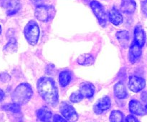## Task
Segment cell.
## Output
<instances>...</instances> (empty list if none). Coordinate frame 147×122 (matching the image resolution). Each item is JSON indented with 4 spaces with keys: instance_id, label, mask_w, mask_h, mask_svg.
I'll use <instances>...</instances> for the list:
<instances>
[{
    "instance_id": "1",
    "label": "cell",
    "mask_w": 147,
    "mask_h": 122,
    "mask_svg": "<svg viewBox=\"0 0 147 122\" xmlns=\"http://www.w3.org/2000/svg\"><path fill=\"white\" fill-rule=\"evenodd\" d=\"M37 91L49 105L55 107L58 104V91L55 82L50 77H42L37 81Z\"/></svg>"
},
{
    "instance_id": "2",
    "label": "cell",
    "mask_w": 147,
    "mask_h": 122,
    "mask_svg": "<svg viewBox=\"0 0 147 122\" xmlns=\"http://www.w3.org/2000/svg\"><path fill=\"white\" fill-rule=\"evenodd\" d=\"M33 94L32 89L31 86L27 83H22L17 86L11 94V99L13 103L19 105H24L31 99Z\"/></svg>"
},
{
    "instance_id": "3",
    "label": "cell",
    "mask_w": 147,
    "mask_h": 122,
    "mask_svg": "<svg viewBox=\"0 0 147 122\" xmlns=\"http://www.w3.org/2000/svg\"><path fill=\"white\" fill-rule=\"evenodd\" d=\"M40 30L36 21L31 20L29 21L24 29V35L27 41L32 46L37 44L40 37Z\"/></svg>"
},
{
    "instance_id": "4",
    "label": "cell",
    "mask_w": 147,
    "mask_h": 122,
    "mask_svg": "<svg viewBox=\"0 0 147 122\" xmlns=\"http://www.w3.org/2000/svg\"><path fill=\"white\" fill-rule=\"evenodd\" d=\"M55 12V9L53 6L38 5L34 10V16L39 21L47 22L53 19Z\"/></svg>"
},
{
    "instance_id": "5",
    "label": "cell",
    "mask_w": 147,
    "mask_h": 122,
    "mask_svg": "<svg viewBox=\"0 0 147 122\" xmlns=\"http://www.w3.org/2000/svg\"><path fill=\"white\" fill-rule=\"evenodd\" d=\"M91 9L93 12L94 13L95 16L97 17L98 22L102 27H105L106 25V23L108 21L107 14H106V11L104 9L103 6L100 4L99 1H96V0H93L90 2V4Z\"/></svg>"
},
{
    "instance_id": "6",
    "label": "cell",
    "mask_w": 147,
    "mask_h": 122,
    "mask_svg": "<svg viewBox=\"0 0 147 122\" xmlns=\"http://www.w3.org/2000/svg\"><path fill=\"white\" fill-rule=\"evenodd\" d=\"M60 111L66 120L69 122H76L78 119V116L73 106L67 102H63L60 105Z\"/></svg>"
},
{
    "instance_id": "7",
    "label": "cell",
    "mask_w": 147,
    "mask_h": 122,
    "mask_svg": "<svg viewBox=\"0 0 147 122\" xmlns=\"http://www.w3.org/2000/svg\"><path fill=\"white\" fill-rule=\"evenodd\" d=\"M146 86V81L144 79L137 76H131L129 77V87L133 92L137 93L142 91Z\"/></svg>"
},
{
    "instance_id": "8",
    "label": "cell",
    "mask_w": 147,
    "mask_h": 122,
    "mask_svg": "<svg viewBox=\"0 0 147 122\" xmlns=\"http://www.w3.org/2000/svg\"><path fill=\"white\" fill-rule=\"evenodd\" d=\"M111 107V99L109 97L100 99L93 107L94 112L97 114H101Z\"/></svg>"
},
{
    "instance_id": "9",
    "label": "cell",
    "mask_w": 147,
    "mask_h": 122,
    "mask_svg": "<svg viewBox=\"0 0 147 122\" xmlns=\"http://www.w3.org/2000/svg\"><path fill=\"white\" fill-rule=\"evenodd\" d=\"M134 41L141 47H143L145 44L146 34L141 25H137L135 27L134 31Z\"/></svg>"
},
{
    "instance_id": "10",
    "label": "cell",
    "mask_w": 147,
    "mask_h": 122,
    "mask_svg": "<svg viewBox=\"0 0 147 122\" xmlns=\"http://www.w3.org/2000/svg\"><path fill=\"white\" fill-rule=\"evenodd\" d=\"M142 47H141L136 43L133 41V43L131 45L130 49H129V58L131 63L134 64L136 61H138L139 59L140 58L141 55H142Z\"/></svg>"
},
{
    "instance_id": "11",
    "label": "cell",
    "mask_w": 147,
    "mask_h": 122,
    "mask_svg": "<svg viewBox=\"0 0 147 122\" xmlns=\"http://www.w3.org/2000/svg\"><path fill=\"white\" fill-rule=\"evenodd\" d=\"M4 7L7 15L12 16L20 11L21 8V3L20 0H9L6 2Z\"/></svg>"
},
{
    "instance_id": "12",
    "label": "cell",
    "mask_w": 147,
    "mask_h": 122,
    "mask_svg": "<svg viewBox=\"0 0 147 122\" xmlns=\"http://www.w3.org/2000/svg\"><path fill=\"white\" fill-rule=\"evenodd\" d=\"M129 110L131 114L136 116H144L146 114L145 107L137 100H131L130 101Z\"/></svg>"
},
{
    "instance_id": "13",
    "label": "cell",
    "mask_w": 147,
    "mask_h": 122,
    "mask_svg": "<svg viewBox=\"0 0 147 122\" xmlns=\"http://www.w3.org/2000/svg\"><path fill=\"white\" fill-rule=\"evenodd\" d=\"M79 91L81 93L83 97L91 98L95 93V87L91 83L83 82L79 87Z\"/></svg>"
},
{
    "instance_id": "14",
    "label": "cell",
    "mask_w": 147,
    "mask_h": 122,
    "mask_svg": "<svg viewBox=\"0 0 147 122\" xmlns=\"http://www.w3.org/2000/svg\"><path fill=\"white\" fill-rule=\"evenodd\" d=\"M108 17H109V21L116 26L119 25L123 22V17H122L119 10L116 9V7H113L109 11Z\"/></svg>"
},
{
    "instance_id": "15",
    "label": "cell",
    "mask_w": 147,
    "mask_h": 122,
    "mask_svg": "<svg viewBox=\"0 0 147 122\" xmlns=\"http://www.w3.org/2000/svg\"><path fill=\"white\" fill-rule=\"evenodd\" d=\"M37 117L42 122H50L53 118V113L47 107H42L37 111Z\"/></svg>"
},
{
    "instance_id": "16",
    "label": "cell",
    "mask_w": 147,
    "mask_h": 122,
    "mask_svg": "<svg viewBox=\"0 0 147 122\" xmlns=\"http://www.w3.org/2000/svg\"><path fill=\"white\" fill-rule=\"evenodd\" d=\"M136 8L135 0H122L121 4V10L122 12L127 14H133Z\"/></svg>"
},
{
    "instance_id": "17",
    "label": "cell",
    "mask_w": 147,
    "mask_h": 122,
    "mask_svg": "<svg viewBox=\"0 0 147 122\" xmlns=\"http://www.w3.org/2000/svg\"><path fill=\"white\" fill-rule=\"evenodd\" d=\"M116 37L119 41L121 45L124 48L129 46V41H130V34L128 31H119L116 33Z\"/></svg>"
},
{
    "instance_id": "18",
    "label": "cell",
    "mask_w": 147,
    "mask_h": 122,
    "mask_svg": "<svg viewBox=\"0 0 147 122\" xmlns=\"http://www.w3.org/2000/svg\"><path fill=\"white\" fill-rule=\"evenodd\" d=\"M114 94L119 99H123L127 97V91L124 84L122 82H118L114 86Z\"/></svg>"
},
{
    "instance_id": "19",
    "label": "cell",
    "mask_w": 147,
    "mask_h": 122,
    "mask_svg": "<svg viewBox=\"0 0 147 122\" xmlns=\"http://www.w3.org/2000/svg\"><path fill=\"white\" fill-rule=\"evenodd\" d=\"M72 79L71 72L69 71H63L59 75V82L62 87H65L70 84Z\"/></svg>"
},
{
    "instance_id": "20",
    "label": "cell",
    "mask_w": 147,
    "mask_h": 122,
    "mask_svg": "<svg viewBox=\"0 0 147 122\" xmlns=\"http://www.w3.org/2000/svg\"><path fill=\"white\" fill-rule=\"evenodd\" d=\"M95 59L91 54H85L80 56L78 59V63L83 66H90L94 63Z\"/></svg>"
},
{
    "instance_id": "21",
    "label": "cell",
    "mask_w": 147,
    "mask_h": 122,
    "mask_svg": "<svg viewBox=\"0 0 147 122\" xmlns=\"http://www.w3.org/2000/svg\"><path fill=\"white\" fill-rule=\"evenodd\" d=\"M4 51L6 54H14L17 50V42L14 38H11L4 47Z\"/></svg>"
},
{
    "instance_id": "22",
    "label": "cell",
    "mask_w": 147,
    "mask_h": 122,
    "mask_svg": "<svg viewBox=\"0 0 147 122\" xmlns=\"http://www.w3.org/2000/svg\"><path fill=\"white\" fill-rule=\"evenodd\" d=\"M4 111H9V112L13 113V114H19L21 111V107L19 104H15V103H12V104H8L6 105L3 106L1 107Z\"/></svg>"
},
{
    "instance_id": "23",
    "label": "cell",
    "mask_w": 147,
    "mask_h": 122,
    "mask_svg": "<svg viewBox=\"0 0 147 122\" xmlns=\"http://www.w3.org/2000/svg\"><path fill=\"white\" fill-rule=\"evenodd\" d=\"M111 122H123L124 121V116L121 111L119 110H114L111 111L110 115Z\"/></svg>"
},
{
    "instance_id": "24",
    "label": "cell",
    "mask_w": 147,
    "mask_h": 122,
    "mask_svg": "<svg viewBox=\"0 0 147 122\" xmlns=\"http://www.w3.org/2000/svg\"><path fill=\"white\" fill-rule=\"evenodd\" d=\"M83 99V96L82 95L80 91H76L73 92V94L70 95V100L73 103H78L81 101Z\"/></svg>"
},
{
    "instance_id": "25",
    "label": "cell",
    "mask_w": 147,
    "mask_h": 122,
    "mask_svg": "<svg viewBox=\"0 0 147 122\" xmlns=\"http://www.w3.org/2000/svg\"><path fill=\"white\" fill-rule=\"evenodd\" d=\"M53 122H69L67 120H66L65 119L63 118L62 117H60L58 114H55V115L53 117Z\"/></svg>"
},
{
    "instance_id": "26",
    "label": "cell",
    "mask_w": 147,
    "mask_h": 122,
    "mask_svg": "<svg viewBox=\"0 0 147 122\" xmlns=\"http://www.w3.org/2000/svg\"><path fill=\"white\" fill-rule=\"evenodd\" d=\"M0 79L2 81H4V82H7V81H9L10 77L7 73H1L0 74Z\"/></svg>"
},
{
    "instance_id": "27",
    "label": "cell",
    "mask_w": 147,
    "mask_h": 122,
    "mask_svg": "<svg viewBox=\"0 0 147 122\" xmlns=\"http://www.w3.org/2000/svg\"><path fill=\"white\" fill-rule=\"evenodd\" d=\"M142 11L143 14L147 17V0H144L142 2Z\"/></svg>"
},
{
    "instance_id": "28",
    "label": "cell",
    "mask_w": 147,
    "mask_h": 122,
    "mask_svg": "<svg viewBox=\"0 0 147 122\" xmlns=\"http://www.w3.org/2000/svg\"><path fill=\"white\" fill-rule=\"evenodd\" d=\"M126 122H140L134 116L129 115L126 119Z\"/></svg>"
},
{
    "instance_id": "29",
    "label": "cell",
    "mask_w": 147,
    "mask_h": 122,
    "mask_svg": "<svg viewBox=\"0 0 147 122\" xmlns=\"http://www.w3.org/2000/svg\"><path fill=\"white\" fill-rule=\"evenodd\" d=\"M142 99L144 102H147V92L144 91V92L142 93Z\"/></svg>"
},
{
    "instance_id": "30",
    "label": "cell",
    "mask_w": 147,
    "mask_h": 122,
    "mask_svg": "<svg viewBox=\"0 0 147 122\" xmlns=\"http://www.w3.org/2000/svg\"><path fill=\"white\" fill-rule=\"evenodd\" d=\"M4 91L0 89V102L4 99Z\"/></svg>"
},
{
    "instance_id": "31",
    "label": "cell",
    "mask_w": 147,
    "mask_h": 122,
    "mask_svg": "<svg viewBox=\"0 0 147 122\" xmlns=\"http://www.w3.org/2000/svg\"><path fill=\"white\" fill-rule=\"evenodd\" d=\"M33 3H39L42 1V0H31Z\"/></svg>"
},
{
    "instance_id": "32",
    "label": "cell",
    "mask_w": 147,
    "mask_h": 122,
    "mask_svg": "<svg viewBox=\"0 0 147 122\" xmlns=\"http://www.w3.org/2000/svg\"><path fill=\"white\" fill-rule=\"evenodd\" d=\"M144 107H145V112H146V114H147V104Z\"/></svg>"
},
{
    "instance_id": "33",
    "label": "cell",
    "mask_w": 147,
    "mask_h": 122,
    "mask_svg": "<svg viewBox=\"0 0 147 122\" xmlns=\"http://www.w3.org/2000/svg\"><path fill=\"white\" fill-rule=\"evenodd\" d=\"M1 26H0V34H1Z\"/></svg>"
}]
</instances>
